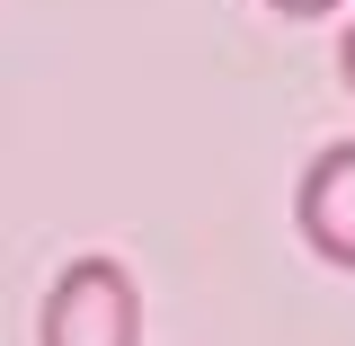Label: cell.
<instances>
[{
  "label": "cell",
  "instance_id": "6da1fadb",
  "mask_svg": "<svg viewBox=\"0 0 355 346\" xmlns=\"http://www.w3.org/2000/svg\"><path fill=\"white\" fill-rule=\"evenodd\" d=\"M36 346H142V284H133L107 249L71 258L44 284Z\"/></svg>",
  "mask_w": 355,
  "mask_h": 346
},
{
  "label": "cell",
  "instance_id": "7a4b0ae2",
  "mask_svg": "<svg viewBox=\"0 0 355 346\" xmlns=\"http://www.w3.org/2000/svg\"><path fill=\"white\" fill-rule=\"evenodd\" d=\"M293 231H302L329 266L355 275V142H329L302 169V187H293Z\"/></svg>",
  "mask_w": 355,
  "mask_h": 346
},
{
  "label": "cell",
  "instance_id": "3957f363",
  "mask_svg": "<svg viewBox=\"0 0 355 346\" xmlns=\"http://www.w3.org/2000/svg\"><path fill=\"white\" fill-rule=\"evenodd\" d=\"M266 9H275V18H329L338 0H266Z\"/></svg>",
  "mask_w": 355,
  "mask_h": 346
},
{
  "label": "cell",
  "instance_id": "277c9868",
  "mask_svg": "<svg viewBox=\"0 0 355 346\" xmlns=\"http://www.w3.org/2000/svg\"><path fill=\"white\" fill-rule=\"evenodd\" d=\"M338 71H347V89H355V27H347V44H338Z\"/></svg>",
  "mask_w": 355,
  "mask_h": 346
}]
</instances>
